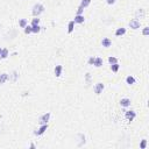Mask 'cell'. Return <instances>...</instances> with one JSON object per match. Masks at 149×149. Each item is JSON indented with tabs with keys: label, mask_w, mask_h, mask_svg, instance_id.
<instances>
[{
	"label": "cell",
	"mask_w": 149,
	"mask_h": 149,
	"mask_svg": "<svg viewBox=\"0 0 149 149\" xmlns=\"http://www.w3.org/2000/svg\"><path fill=\"white\" fill-rule=\"evenodd\" d=\"M44 12V6H43L42 4H35L33 6V11H32V13H33V15L34 16H39L41 15L42 13Z\"/></svg>",
	"instance_id": "6da1fadb"
},
{
	"label": "cell",
	"mask_w": 149,
	"mask_h": 149,
	"mask_svg": "<svg viewBox=\"0 0 149 149\" xmlns=\"http://www.w3.org/2000/svg\"><path fill=\"white\" fill-rule=\"evenodd\" d=\"M47 129H48V124H43V125L41 126V127H40L39 129H37V131H35V132H34V134L39 136V135H42V134L44 133V132H46Z\"/></svg>",
	"instance_id": "7a4b0ae2"
},
{
	"label": "cell",
	"mask_w": 149,
	"mask_h": 149,
	"mask_svg": "<svg viewBox=\"0 0 149 149\" xmlns=\"http://www.w3.org/2000/svg\"><path fill=\"white\" fill-rule=\"evenodd\" d=\"M50 113L49 112H47V113H44L41 118H40V124L41 125H43V124H48V121H49V119H50Z\"/></svg>",
	"instance_id": "3957f363"
},
{
	"label": "cell",
	"mask_w": 149,
	"mask_h": 149,
	"mask_svg": "<svg viewBox=\"0 0 149 149\" xmlns=\"http://www.w3.org/2000/svg\"><path fill=\"white\" fill-rule=\"evenodd\" d=\"M129 27H131L132 29H139V28H140V21H139L137 19H133V20L129 21Z\"/></svg>",
	"instance_id": "277c9868"
},
{
	"label": "cell",
	"mask_w": 149,
	"mask_h": 149,
	"mask_svg": "<svg viewBox=\"0 0 149 149\" xmlns=\"http://www.w3.org/2000/svg\"><path fill=\"white\" fill-rule=\"evenodd\" d=\"M105 88V85H104L103 83H97L96 86H94V93L96 94H100L103 92V90Z\"/></svg>",
	"instance_id": "5b68a950"
},
{
	"label": "cell",
	"mask_w": 149,
	"mask_h": 149,
	"mask_svg": "<svg viewBox=\"0 0 149 149\" xmlns=\"http://www.w3.org/2000/svg\"><path fill=\"white\" fill-rule=\"evenodd\" d=\"M101 46H103L104 48H110V47L112 46V41H111L108 37H104V39L101 40Z\"/></svg>",
	"instance_id": "8992f818"
},
{
	"label": "cell",
	"mask_w": 149,
	"mask_h": 149,
	"mask_svg": "<svg viewBox=\"0 0 149 149\" xmlns=\"http://www.w3.org/2000/svg\"><path fill=\"white\" fill-rule=\"evenodd\" d=\"M135 116H136V113L134 112V111H127V112H126V118H127L129 121H133L134 119H135Z\"/></svg>",
	"instance_id": "52a82bcc"
},
{
	"label": "cell",
	"mask_w": 149,
	"mask_h": 149,
	"mask_svg": "<svg viewBox=\"0 0 149 149\" xmlns=\"http://www.w3.org/2000/svg\"><path fill=\"white\" fill-rule=\"evenodd\" d=\"M120 105H121L122 107L131 106V99H128V98H122L121 100H120Z\"/></svg>",
	"instance_id": "ba28073f"
},
{
	"label": "cell",
	"mask_w": 149,
	"mask_h": 149,
	"mask_svg": "<svg viewBox=\"0 0 149 149\" xmlns=\"http://www.w3.org/2000/svg\"><path fill=\"white\" fill-rule=\"evenodd\" d=\"M103 63H104V61H103V58H101V57H94L93 65L96 68H100L101 65H103Z\"/></svg>",
	"instance_id": "9c48e42d"
},
{
	"label": "cell",
	"mask_w": 149,
	"mask_h": 149,
	"mask_svg": "<svg viewBox=\"0 0 149 149\" xmlns=\"http://www.w3.org/2000/svg\"><path fill=\"white\" fill-rule=\"evenodd\" d=\"M73 21H75V23H84L85 19H84V15H76Z\"/></svg>",
	"instance_id": "30bf717a"
},
{
	"label": "cell",
	"mask_w": 149,
	"mask_h": 149,
	"mask_svg": "<svg viewBox=\"0 0 149 149\" xmlns=\"http://www.w3.org/2000/svg\"><path fill=\"white\" fill-rule=\"evenodd\" d=\"M8 78H9V77H8V73H6V72L1 73V75H0V85H3L4 83L6 82Z\"/></svg>",
	"instance_id": "8fae6325"
},
{
	"label": "cell",
	"mask_w": 149,
	"mask_h": 149,
	"mask_svg": "<svg viewBox=\"0 0 149 149\" xmlns=\"http://www.w3.org/2000/svg\"><path fill=\"white\" fill-rule=\"evenodd\" d=\"M62 70H63V67L62 65H56L55 67V76L59 77L62 75Z\"/></svg>",
	"instance_id": "7c38bea8"
},
{
	"label": "cell",
	"mask_w": 149,
	"mask_h": 149,
	"mask_svg": "<svg viewBox=\"0 0 149 149\" xmlns=\"http://www.w3.org/2000/svg\"><path fill=\"white\" fill-rule=\"evenodd\" d=\"M126 34V28H118L115 31V36H122Z\"/></svg>",
	"instance_id": "4fadbf2b"
},
{
	"label": "cell",
	"mask_w": 149,
	"mask_h": 149,
	"mask_svg": "<svg viewBox=\"0 0 149 149\" xmlns=\"http://www.w3.org/2000/svg\"><path fill=\"white\" fill-rule=\"evenodd\" d=\"M41 28L42 27H40V24H34V26H32V33H35V34L40 33V32H41Z\"/></svg>",
	"instance_id": "5bb4252c"
},
{
	"label": "cell",
	"mask_w": 149,
	"mask_h": 149,
	"mask_svg": "<svg viewBox=\"0 0 149 149\" xmlns=\"http://www.w3.org/2000/svg\"><path fill=\"white\" fill-rule=\"evenodd\" d=\"M8 57V49L4 48L3 50H1V54H0V58H3V59H5V58Z\"/></svg>",
	"instance_id": "9a60e30c"
},
{
	"label": "cell",
	"mask_w": 149,
	"mask_h": 149,
	"mask_svg": "<svg viewBox=\"0 0 149 149\" xmlns=\"http://www.w3.org/2000/svg\"><path fill=\"white\" fill-rule=\"evenodd\" d=\"M73 29H75V21H70L69 22V24H68V33L70 34V33H72L73 32Z\"/></svg>",
	"instance_id": "2e32d148"
},
{
	"label": "cell",
	"mask_w": 149,
	"mask_h": 149,
	"mask_svg": "<svg viewBox=\"0 0 149 149\" xmlns=\"http://www.w3.org/2000/svg\"><path fill=\"white\" fill-rule=\"evenodd\" d=\"M126 83H127L128 85H133V84H135V78L133 76H128L126 78Z\"/></svg>",
	"instance_id": "e0dca14e"
},
{
	"label": "cell",
	"mask_w": 149,
	"mask_h": 149,
	"mask_svg": "<svg viewBox=\"0 0 149 149\" xmlns=\"http://www.w3.org/2000/svg\"><path fill=\"white\" fill-rule=\"evenodd\" d=\"M119 68H120V65H119L118 63H114V64H111V70L113 71V72H118Z\"/></svg>",
	"instance_id": "ac0fdd59"
},
{
	"label": "cell",
	"mask_w": 149,
	"mask_h": 149,
	"mask_svg": "<svg viewBox=\"0 0 149 149\" xmlns=\"http://www.w3.org/2000/svg\"><path fill=\"white\" fill-rule=\"evenodd\" d=\"M27 24H28V21L26 20V19H21V20H20V22H19V26H20L21 28H24L26 26H27Z\"/></svg>",
	"instance_id": "d6986e66"
},
{
	"label": "cell",
	"mask_w": 149,
	"mask_h": 149,
	"mask_svg": "<svg viewBox=\"0 0 149 149\" xmlns=\"http://www.w3.org/2000/svg\"><path fill=\"white\" fill-rule=\"evenodd\" d=\"M90 4H91V0H82V4H80V6L84 7V8H86V7H87Z\"/></svg>",
	"instance_id": "ffe728a7"
},
{
	"label": "cell",
	"mask_w": 149,
	"mask_h": 149,
	"mask_svg": "<svg viewBox=\"0 0 149 149\" xmlns=\"http://www.w3.org/2000/svg\"><path fill=\"white\" fill-rule=\"evenodd\" d=\"M108 63H110V64L118 63V59H116L115 57H113V56H110V57H108Z\"/></svg>",
	"instance_id": "44dd1931"
},
{
	"label": "cell",
	"mask_w": 149,
	"mask_h": 149,
	"mask_svg": "<svg viewBox=\"0 0 149 149\" xmlns=\"http://www.w3.org/2000/svg\"><path fill=\"white\" fill-rule=\"evenodd\" d=\"M32 33V26H26L24 27V34H31Z\"/></svg>",
	"instance_id": "7402d4cb"
},
{
	"label": "cell",
	"mask_w": 149,
	"mask_h": 149,
	"mask_svg": "<svg viewBox=\"0 0 149 149\" xmlns=\"http://www.w3.org/2000/svg\"><path fill=\"white\" fill-rule=\"evenodd\" d=\"M83 12H84V7L79 6L78 9H77V15H83Z\"/></svg>",
	"instance_id": "603a6c76"
},
{
	"label": "cell",
	"mask_w": 149,
	"mask_h": 149,
	"mask_svg": "<svg viewBox=\"0 0 149 149\" xmlns=\"http://www.w3.org/2000/svg\"><path fill=\"white\" fill-rule=\"evenodd\" d=\"M146 147H147V140H142L141 141V143H140V148L141 149H146Z\"/></svg>",
	"instance_id": "cb8c5ba5"
},
{
	"label": "cell",
	"mask_w": 149,
	"mask_h": 149,
	"mask_svg": "<svg viewBox=\"0 0 149 149\" xmlns=\"http://www.w3.org/2000/svg\"><path fill=\"white\" fill-rule=\"evenodd\" d=\"M142 34L144 35V36H147L149 34V27H144L143 28V31H142Z\"/></svg>",
	"instance_id": "d4e9b609"
},
{
	"label": "cell",
	"mask_w": 149,
	"mask_h": 149,
	"mask_svg": "<svg viewBox=\"0 0 149 149\" xmlns=\"http://www.w3.org/2000/svg\"><path fill=\"white\" fill-rule=\"evenodd\" d=\"M40 23V19H37L36 16H35V19H33V21H32V26H34V24H39Z\"/></svg>",
	"instance_id": "484cf974"
},
{
	"label": "cell",
	"mask_w": 149,
	"mask_h": 149,
	"mask_svg": "<svg viewBox=\"0 0 149 149\" xmlns=\"http://www.w3.org/2000/svg\"><path fill=\"white\" fill-rule=\"evenodd\" d=\"M115 1H116V0H106V3L108 4V5H114Z\"/></svg>",
	"instance_id": "4316f807"
},
{
	"label": "cell",
	"mask_w": 149,
	"mask_h": 149,
	"mask_svg": "<svg viewBox=\"0 0 149 149\" xmlns=\"http://www.w3.org/2000/svg\"><path fill=\"white\" fill-rule=\"evenodd\" d=\"M94 63V57H90V59H88V64L90 65H93Z\"/></svg>",
	"instance_id": "83f0119b"
},
{
	"label": "cell",
	"mask_w": 149,
	"mask_h": 149,
	"mask_svg": "<svg viewBox=\"0 0 149 149\" xmlns=\"http://www.w3.org/2000/svg\"><path fill=\"white\" fill-rule=\"evenodd\" d=\"M16 77H18V73H16L15 71H14V72H13V80H15Z\"/></svg>",
	"instance_id": "f1b7e54d"
},
{
	"label": "cell",
	"mask_w": 149,
	"mask_h": 149,
	"mask_svg": "<svg viewBox=\"0 0 149 149\" xmlns=\"http://www.w3.org/2000/svg\"><path fill=\"white\" fill-rule=\"evenodd\" d=\"M1 50H3V49H1V48H0V54H1Z\"/></svg>",
	"instance_id": "f546056e"
}]
</instances>
